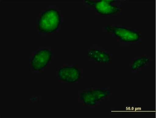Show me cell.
<instances>
[{"label":"cell","instance_id":"ba28073f","mask_svg":"<svg viewBox=\"0 0 156 118\" xmlns=\"http://www.w3.org/2000/svg\"><path fill=\"white\" fill-rule=\"evenodd\" d=\"M150 58L146 56H142L136 58L132 62L130 68L132 71L138 70L150 62Z\"/></svg>","mask_w":156,"mask_h":118},{"label":"cell","instance_id":"8992f818","mask_svg":"<svg viewBox=\"0 0 156 118\" xmlns=\"http://www.w3.org/2000/svg\"><path fill=\"white\" fill-rule=\"evenodd\" d=\"M58 76L62 81L68 83H74L80 79V72L76 67L65 66L59 70Z\"/></svg>","mask_w":156,"mask_h":118},{"label":"cell","instance_id":"6da1fadb","mask_svg":"<svg viewBox=\"0 0 156 118\" xmlns=\"http://www.w3.org/2000/svg\"><path fill=\"white\" fill-rule=\"evenodd\" d=\"M60 22L58 12L56 9H48L40 16L38 22V28L43 33H51L58 28Z\"/></svg>","mask_w":156,"mask_h":118},{"label":"cell","instance_id":"3957f363","mask_svg":"<svg viewBox=\"0 0 156 118\" xmlns=\"http://www.w3.org/2000/svg\"><path fill=\"white\" fill-rule=\"evenodd\" d=\"M105 29L122 42H136L140 38V35L137 31L125 27L107 26L105 27Z\"/></svg>","mask_w":156,"mask_h":118},{"label":"cell","instance_id":"7a4b0ae2","mask_svg":"<svg viewBox=\"0 0 156 118\" xmlns=\"http://www.w3.org/2000/svg\"><path fill=\"white\" fill-rule=\"evenodd\" d=\"M113 0H100L93 1L86 0L84 3L94 8L95 10L101 15L111 16L115 15L120 11V8L113 5Z\"/></svg>","mask_w":156,"mask_h":118},{"label":"cell","instance_id":"52a82bcc","mask_svg":"<svg viewBox=\"0 0 156 118\" xmlns=\"http://www.w3.org/2000/svg\"><path fill=\"white\" fill-rule=\"evenodd\" d=\"M87 54L91 60L100 63H108L111 59L109 53L95 49L89 50Z\"/></svg>","mask_w":156,"mask_h":118},{"label":"cell","instance_id":"277c9868","mask_svg":"<svg viewBox=\"0 0 156 118\" xmlns=\"http://www.w3.org/2000/svg\"><path fill=\"white\" fill-rule=\"evenodd\" d=\"M110 91L108 90L96 89L85 90L80 94V98L85 105L94 106L106 98Z\"/></svg>","mask_w":156,"mask_h":118},{"label":"cell","instance_id":"5b68a950","mask_svg":"<svg viewBox=\"0 0 156 118\" xmlns=\"http://www.w3.org/2000/svg\"><path fill=\"white\" fill-rule=\"evenodd\" d=\"M52 55L49 50L44 49L36 53L32 59L31 65L32 68L35 71L40 70L46 66Z\"/></svg>","mask_w":156,"mask_h":118}]
</instances>
